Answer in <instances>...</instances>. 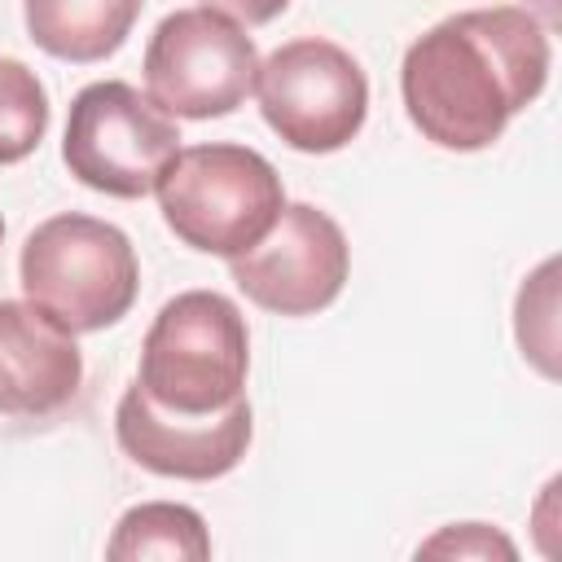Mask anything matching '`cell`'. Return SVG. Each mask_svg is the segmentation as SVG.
Segmentation results:
<instances>
[{
    "mask_svg": "<svg viewBox=\"0 0 562 562\" xmlns=\"http://www.w3.org/2000/svg\"><path fill=\"white\" fill-rule=\"evenodd\" d=\"M549 83V26L518 4L465 9L422 31L400 66L408 123L439 149L474 154Z\"/></svg>",
    "mask_w": 562,
    "mask_h": 562,
    "instance_id": "6da1fadb",
    "label": "cell"
},
{
    "mask_svg": "<svg viewBox=\"0 0 562 562\" xmlns=\"http://www.w3.org/2000/svg\"><path fill=\"white\" fill-rule=\"evenodd\" d=\"M18 281L26 303L66 334H97L132 312L140 263L123 228L83 211H61L22 241Z\"/></svg>",
    "mask_w": 562,
    "mask_h": 562,
    "instance_id": "7a4b0ae2",
    "label": "cell"
},
{
    "mask_svg": "<svg viewBox=\"0 0 562 562\" xmlns=\"http://www.w3.org/2000/svg\"><path fill=\"white\" fill-rule=\"evenodd\" d=\"M250 329L233 299L184 290L145 329L136 386L171 413H215L246 395Z\"/></svg>",
    "mask_w": 562,
    "mask_h": 562,
    "instance_id": "3957f363",
    "label": "cell"
},
{
    "mask_svg": "<svg viewBox=\"0 0 562 562\" xmlns=\"http://www.w3.org/2000/svg\"><path fill=\"white\" fill-rule=\"evenodd\" d=\"M154 193L167 228L189 250L220 259L250 250L285 206L277 167L259 149L233 140L180 149Z\"/></svg>",
    "mask_w": 562,
    "mask_h": 562,
    "instance_id": "277c9868",
    "label": "cell"
},
{
    "mask_svg": "<svg viewBox=\"0 0 562 562\" xmlns=\"http://www.w3.org/2000/svg\"><path fill=\"white\" fill-rule=\"evenodd\" d=\"M180 154L176 119L123 79H97L75 92L61 136L66 171L105 198H149Z\"/></svg>",
    "mask_w": 562,
    "mask_h": 562,
    "instance_id": "5b68a950",
    "label": "cell"
},
{
    "mask_svg": "<svg viewBox=\"0 0 562 562\" xmlns=\"http://www.w3.org/2000/svg\"><path fill=\"white\" fill-rule=\"evenodd\" d=\"M263 123L299 154H334L351 145L369 119V79L360 61L321 35L272 48L255 70Z\"/></svg>",
    "mask_w": 562,
    "mask_h": 562,
    "instance_id": "8992f818",
    "label": "cell"
},
{
    "mask_svg": "<svg viewBox=\"0 0 562 562\" xmlns=\"http://www.w3.org/2000/svg\"><path fill=\"white\" fill-rule=\"evenodd\" d=\"M140 70L154 105L171 119H224L255 92L259 53L241 22L193 4L154 26Z\"/></svg>",
    "mask_w": 562,
    "mask_h": 562,
    "instance_id": "52a82bcc",
    "label": "cell"
},
{
    "mask_svg": "<svg viewBox=\"0 0 562 562\" xmlns=\"http://www.w3.org/2000/svg\"><path fill=\"white\" fill-rule=\"evenodd\" d=\"M233 285L272 316L325 312L351 272V246L334 215L312 202H285L272 228L228 259Z\"/></svg>",
    "mask_w": 562,
    "mask_h": 562,
    "instance_id": "ba28073f",
    "label": "cell"
},
{
    "mask_svg": "<svg viewBox=\"0 0 562 562\" xmlns=\"http://www.w3.org/2000/svg\"><path fill=\"white\" fill-rule=\"evenodd\" d=\"M250 435H255V422H250L246 395L215 413H171L132 382L114 408L119 448L140 470L162 479H189V483L224 479L228 470L241 465Z\"/></svg>",
    "mask_w": 562,
    "mask_h": 562,
    "instance_id": "9c48e42d",
    "label": "cell"
},
{
    "mask_svg": "<svg viewBox=\"0 0 562 562\" xmlns=\"http://www.w3.org/2000/svg\"><path fill=\"white\" fill-rule=\"evenodd\" d=\"M79 382L75 334L26 299H0V417H48L75 400Z\"/></svg>",
    "mask_w": 562,
    "mask_h": 562,
    "instance_id": "30bf717a",
    "label": "cell"
},
{
    "mask_svg": "<svg viewBox=\"0 0 562 562\" xmlns=\"http://www.w3.org/2000/svg\"><path fill=\"white\" fill-rule=\"evenodd\" d=\"M140 9L145 0H22L35 48L75 66L114 57L127 44Z\"/></svg>",
    "mask_w": 562,
    "mask_h": 562,
    "instance_id": "8fae6325",
    "label": "cell"
},
{
    "mask_svg": "<svg viewBox=\"0 0 562 562\" xmlns=\"http://www.w3.org/2000/svg\"><path fill=\"white\" fill-rule=\"evenodd\" d=\"M105 558L127 562V558H189L202 562L211 558V536L198 509L176 505V501H145L132 505L119 522L114 536L105 540Z\"/></svg>",
    "mask_w": 562,
    "mask_h": 562,
    "instance_id": "7c38bea8",
    "label": "cell"
},
{
    "mask_svg": "<svg viewBox=\"0 0 562 562\" xmlns=\"http://www.w3.org/2000/svg\"><path fill=\"white\" fill-rule=\"evenodd\" d=\"M44 132H48V92L40 75L18 57H0V167L31 158Z\"/></svg>",
    "mask_w": 562,
    "mask_h": 562,
    "instance_id": "4fadbf2b",
    "label": "cell"
},
{
    "mask_svg": "<svg viewBox=\"0 0 562 562\" xmlns=\"http://www.w3.org/2000/svg\"><path fill=\"white\" fill-rule=\"evenodd\" d=\"M417 558H505L514 562L518 549L505 531L487 522H452V527H439L430 540H422Z\"/></svg>",
    "mask_w": 562,
    "mask_h": 562,
    "instance_id": "5bb4252c",
    "label": "cell"
},
{
    "mask_svg": "<svg viewBox=\"0 0 562 562\" xmlns=\"http://www.w3.org/2000/svg\"><path fill=\"white\" fill-rule=\"evenodd\" d=\"M202 4L228 13V18L241 22V26H263V22H272L277 13H285L290 0H202Z\"/></svg>",
    "mask_w": 562,
    "mask_h": 562,
    "instance_id": "9a60e30c",
    "label": "cell"
},
{
    "mask_svg": "<svg viewBox=\"0 0 562 562\" xmlns=\"http://www.w3.org/2000/svg\"><path fill=\"white\" fill-rule=\"evenodd\" d=\"M0 241H4V215H0Z\"/></svg>",
    "mask_w": 562,
    "mask_h": 562,
    "instance_id": "2e32d148",
    "label": "cell"
},
{
    "mask_svg": "<svg viewBox=\"0 0 562 562\" xmlns=\"http://www.w3.org/2000/svg\"><path fill=\"white\" fill-rule=\"evenodd\" d=\"M540 4H544V9H553V0H540Z\"/></svg>",
    "mask_w": 562,
    "mask_h": 562,
    "instance_id": "e0dca14e",
    "label": "cell"
}]
</instances>
